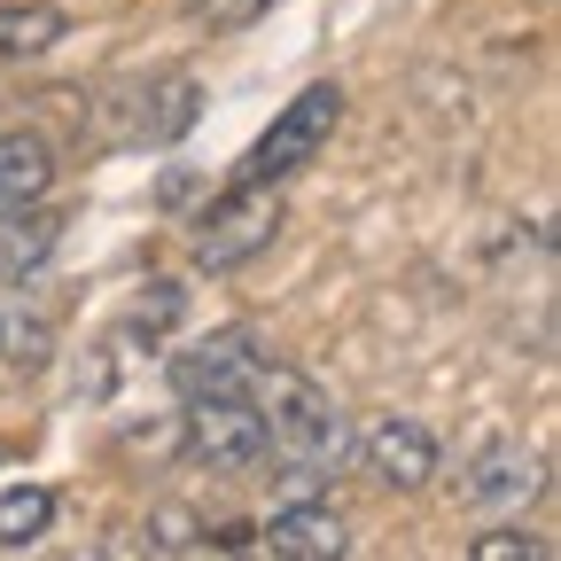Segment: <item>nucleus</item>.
Masks as SVG:
<instances>
[{"mask_svg":"<svg viewBox=\"0 0 561 561\" xmlns=\"http://www.w3.org/2000/svg\"><path fill=\"white\" fill-rule=\"evenodd\" d=\"M265 9V0H187V16L195 24H210V32H227V24H250Z\"/></svg>","mask_w":561,"mask_h":561,"instance_id":"4468645a","label":"nucleus"},{"mask_svg":"<svg viewBox=\"0 0 561 561\" xmlns=\"http://www.w3.org/2000/svg\"><path fill=\"white\" fill-rule=\"evenodd\" d=\"M359 460H367L375 483H390V491H421V483H437L445 445H437L430 421H413V413H375V421H367V437H359Z\"/></svg>","mask_w":561,"mask_h":561,"instance_id":"423d86ee","label":"nucleus"},{"mask_svg":"<svg viewBox=\"0 0 561 561\" xmlns=\"http://www.w3.org/2000/svg\"><path fill=\"white\" fill-rule=\"evenodd\" d=\"M468 553H476V561H553V546L530 538V530H491V538H476Z\"/></svg>","mask_w":561,"mask_h":561,"instance_id":"ddd939ff","label":"nucleus"},{"mask_svg":"<svg viewBox=\"0 0 561 561\" xmlns=\"http://www.w3.org/2000/svg\"><path fill=\"white\" fill-rule=\"evenodd\" d=\"M250 405H257V421H265V460L289 468V476H280V491H289V500H312V491H328V476H335L343 453H351V430H343L335 398H328L312 375H297V367L257 359Z\"/></svg>","mask_w":561,"mask_h":561,"instance_id":"f257e3e1","label":"nucleus"},{"mask_svg":"<svg viewBox=\"0 0 561 561\" xmlns=\"http://www.w3.org/2000/svg\"><path fill=\"white\" fill-rule=\"evenodd\" d=\"M47 515H55V491H39V483H24V491H9L0 500V546H39V530H47Z\"/></svg>","mask_w":561,"mask_h":561,"instance_id":"f8f14e48","label":"nucleus"},{"mask_svg":"<svg viewBox=\"0 0 561 561\" xmlns=\"http://www.w3.org/2000/svg\"><path fill=\"white\" fill-rule=\"evenodd\" d=\"M180 437H187V460H203L210 476L265 468V421H257L250 390H195V398H180Z\"/></svg>","mask_w":561,"mask_h":561,"instance_id":"f03ea898","label":"nucleus"},{"mask_svg":"<svg viewBox=\"0 0 561 561\" xmlns=\"http://www.w3.org/2000/svg\"><path fill=\"white\" fill-rule=\"evenodd\" d=\"M343 125V87H305L297 102H280V117L257 133V149L242 157V172L234 180H265V187H280L289 172H305L320 149H328V133Z\"/></svg>","mask_w":561,"mask_h":561,"instance_id":"7ed1b4c3","label":"nucleus"},{"mask_svg":"<svg viewBox=\"0 0 561 561\" xmlns=\"http://www.w3.org/2000/svg\"><path fill=\"white\" fill-rule=\"evenodd\" d=\"M187 546H195V515L164 507V515L149 523V553H187Z\"/></svg>","mask_w":561,"mask_h":561,"instance_id":"2eb2a0df","label":"nucleus"},{"mask_svg":"<svg viewBox=\"0 0 561 561\" xmlns=\"http://www.w3.org/2000/svg\"><path fill=\"white\" fill-rule=\"evenodd\" d=\"M273 227H280L273 187H265V180H234V187L195 219V265L234 273V265H250V257L273 242Z\"/></svg>","mask_w":561,"mask_h":561,"instance_id":"20e7f679","label":"nucleus"},{"mask_svg":"<svg viewBox=\"0 0 561 561\" xmlns=\"http://www.w3.org/2000/svg\"><path fill=\"white\" fill-rule=\"evenodd\" d=\"M538 453L523 445V437H491V445H476L468 453V468H460V507L468 515H523L530 500H538Z\"/></svg>","mask_w":561,"mask_h":561,"instance_id":"39448f33","label":"nucleus"},{"mask_svg":"<svg viewBox=\"0 0 561 561\" xmlns=\"http://www.w3.org/2000/svg\"><path fill=\"white\" fill-rule=\"evenodd\" d=\"M265 546L289 553V561H335V553H351V523H343V507L328 491H312V500H280L273 507Z\"/></svg>","mask_w":561,"mask_h":561,"instance_id":"0eeeda50","label":"nucleus"},{"mask_svg":"<svg viewBox=\"0 0 561 561\" xmlns=\"http://www.w3.org/2000/svg\"><path fill=\"white\" fill-rule=\"evenodd\" d=\"M62 32H70V9H47V0H32V9H0V62H32Z\"/></svg>","mask_w":561,"mask_h":561,"instance_id":"9b49d317","label":"nucleus"},{"mask_svg":"<svg viewBox=\"0 0 561 561\" xmlns=\"http://www.w3.org/2000/svg\"><path fill=\"white\" fill-rule=\"evenodd\" d=\"M47 187H55L47 140L39 133H0V210H9V203H39Z\"/></svg>","mask_w":561,"mask_h":561,"instance_id":"9d476101","label":"nucleus"},{"mask_svg":"<svg viewBox=\"0 0 561 561\" xmlns=\"http://www.w3.org/2000/svg\"><path fill=\"white\" fill-rule=\"evenodd\" d=\"M257 359H265L257 335H250V328H227V335L180 351V359H172V382H180V398H195V390H250Z\"/></svg>","mask_w":561,"mask_h":561,"instance_id":"1a4fd4ad","label":"nucleus"},{"mask_svg":"<svg viewBox=\"0 0 561 561\" xmlns=\"http://www.w3.org/2000/svg\"><path fill=\"white\" fill-rule=\"evenodd\" d=\"M195 117H203V87L187 79V70H164V79H149V87L133 94L125 140H140V149H172Z\"/></svg>","mask_w":561,"mask_h":561,"instance_id":"6e6552de","label":"nucleus"}]
</instances>
